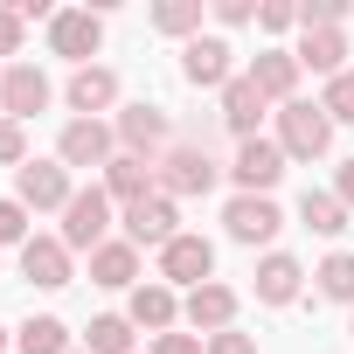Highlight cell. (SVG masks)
Segmentation results:
<instances>
[{"instance_id": "obj_36", "label": "cell", "mask_w": 354, "mask_h": 354, "mask_svg": "<svg viewBox=\"0 0 354 354\" xmlns=\"http://www.w3.org/2000/svg\"><path fill=\"white\" fill-rule=\"evenodd\" d=\"M15 49H21V15L0 8V56H15Z\"/></svg>"}, {"instance_id": "obj_3", "label": "cell", "mask_w": 354, "mask_h": 354, "mask_svg": "<svg viewBox=\"0 0 354 354\" xmlns=\"http://www.w3.org/2000/svg\"><path fill=\"white\" fill-rule=\"evenodd\" d=\"M181 77H188L195 91H230V84H236V49H230L223 35H195V42L181 49Z\"/></svg>"}, {"instance_id": "obj_34", "label": "cell", "mask_w": 354, "mask_h": 354, "mask_svg": "<svg viewBox=\"0 0 354 354\" xmlns=\"http://www.w3.org/2000/svg\"><path fill=\"white\" fill-rule=\"evenodd\" d=\"M209 354H257V340L236 333V326H223V333H209Z\"/></svg>"}, {"instance_id": "obj_1", "label": "cell", "mask_w": 354, "mask_h": 354, "mask_svg": "<svg viewBox=\"0 0 354 354\" xmlns=\"http://www.w3.org/2000/svg\"><path fill=\"white\" fill-rule=\"evenodd\" d=\"M209 188H216V160L202 146H167L153 160V195L181 202V195H209Z\"/></svg>"}, {"instance_id": "obj_13", "label": "cell", "mask_w": 354, "mask_h": 354, "mask_svg": "<svg viewBox=\"0 0 354 354\" xmlns=\"http://www.w3.org/2000/svg\"><path fill=\"white\" fill-rule=\"evenodd\" d=\"M118 139H125V153L153 160V153L174 139V125H167V111H160V104H125V111H118Z\"/></svg>"}, {"instance_id": "obj_35", "label": "cell", "mask_w": 354, "mask_h": 354, "mask_svg": "<svg viewBox=\"0 0 354 354\" xmlns=\"http://www.w3.org/2000/svg\"><path fill=\"white\" fill-rule=\"evenodd\" d=\"M216 21L223 28H243V21H257V8H250V0H216Z\"/></svg>"}, {"instance_id": "obj_38", "label": "cell", "mask_w": 354, "mask_h": 354, "mask_svg": "<svg viewBox=\"0 0 354 354\" xmlns=\"http://www.w3.org/2000/svg\"><path fill=\"white\" fill-rule=\"evenodd\" d=\"M0 347H8V326H0Z\"/></svg>"}, {"instance_id": "obj_18", "label": "cell", "mask_w": 354, "mask_h": 354, "mask_svg": "<svg viewBox=\"0 0 354 354\" xmlns=\"http://www.w3.org/2000/svg\"><path fill=\"white\" fill-rule=\"evenodd\" d=\"M292 56H299V70H319V77L333 84L340 63H347V35H340V28H306V42H299Z\"/></svg>"}, {"instance_id": "obj_26", "label": "cell", "mask_w": 354, "mask_h": 354, "mask_svg": "<svg viewBox=\"0 0 354 354\" xmlns=\"http://www.w3.org/2000/svg\"><path fill=\"white\" fill-rule=\"evenodd\" d=\"M153 28L195 42V28H202V0H160V8H153Z\"/></svg>"}, {"instance_id": "obj_28", "label": "cell", "mask_w": 354, "mask_h": 354, "mask_svg": "<svg viewBox=\"0 0 354 354\" xmlns=\"http://www.w3.org/2000/svg\"><path fill=\"white\" fill-rule=\"evenodd\" d=\"M313 278H319V292H326V299L354 306V257H347V250H333V257H326V264H319Z\"/></svg>"}, {"instance_id": "obj_6", "label": "cell", "mask_w": 354, "mask_h": 354, "mask_svg": "<svg viewBox=\"0 0 354 354\" xmlns=\"http://www.w3.org/2000/svg\"><path fill=\"white\" fill-rule=\"evenodd\" d=\"M230 174H236V188H243V195H271V188H278V174H285V146H278V139H243Z\"/></svg>"}, {"instance_id": "obj_25", "label": "cell", "mask_w": 354, "mask_h": 354, "mask_svg": "<svg viewBox=\"0 0 354 354\" xmlns=\"http://www.w3.org/2000/svg\"><path fill=\"white\" fill-rule=\"evenodd\" d=\"M299 216H306L313 236H340V230H347V202H340V195H313V188H306Z\"/></svg>"}, {"instance_id": "obj_23", "label": "cell", "mask_w": 354, "mask_h": 354, "mask_svg": "<svg viewBox=\"0 0 354 354\" xmlns=\"http://www.w3.org/2000/svg\"><path fill=\"white\" fill-rule=\"evenodd\" d=\"M174 313H181V306H174V285H139L132 292V326H153V333H167L174 326Z\"/></svg>"}, {"instance_id": "obj_24", "label": "cell", "mask_w": 354, "mask_h": 354, "mask_svg": "<svg viewBox=\"0 0 354 354\" xmlns=\"http://www.w3.org/2000/svg\"><path fill=\"white\" fill-rule=\"evenodd\" d=\"M15 347H21V354H70V326H63L56 313H42V319H28V326L15 333Z\"/></svg>"}, {"instance_id": "obj_11", "label": "cell", "mask_w": 354, "mask_h": 354, "mask_svg": "<svg viewBox=\"0 0 354 354\" xmlns=\"http://www.w3.org/2000/svg\"><path fill=\"white\" fill-rule=\"evenodd\" d=\"M223 223H230V236H236V243H271V236L285 230V216H278V202H271V195H236V202L223 209Z\"/></svg>"}, {"instance_id": "obj_4", "label": "cell", "mask_w": 354, "mask_h": 354, "mask_svg": "<svg viewBox=\"0 0 354 354\" xmlns=\"http://www.w3.org/2000/svg\"><path fill=\"white\" fill-rule=\"evenodd\" d=\"M111 230V195L104 188H77L63 209V250H97Z\"/></svg>"}, {"instance_id": "obj_33", "label": "cell", "mask_w": 354, "mask_h": 354, "mask_svg": "<svg viewBox=\"0 0 354 354\" xmlns=\"http://www.w3.org/2000/svg\"><path fill=\"white\" fill-rule=\"evenodd\" d=\"M153 354H209V340H202V333H160Z\"/></svg>"}, {"instance_id": "obj_2", "label": "cell", "mask_w": 354, "mask_h": 354, "mask_svg": "<svg viewBox=\"0 0 354 354\" xmlns=\"http://www.w3.org/2000/svg\"><path fill=\"white\" fill-rule=\"evenodd\" d=\"M278 146H285V160H326V146H333V118H326L319 104L292 97V104H278Z\"/></svg>"}, {"instance_id": "obj_31", "label": "cell", "mask_w": 354, "mask_h": 354, "mask_svg": "<svg viewBox=\"0 0 354 354\" xmlns=\"http://www.w3.org/2000/svg\"><path fill=\"white\" fill-rule=\"evenodd\" d=\"M257 28L285 35V28H299V8H292V0H264V8H257Z\"/></svg>"}, {"instance_id": "obj_7", "label": "cell", "mask_w": 354, "mask_h": 354, "mask_svg": "<svg viewBox=\"0 0 354 354\" xmlns=\"http://www.w3.org/2000/svg\"><path fill=\"white\" fill-rule=\"evenodd\" d=\"M174 223H181V209H174L167 195H146V202H132V209H125V243H132V250H139V243L167 250L174 236H181Z\"/></svg>"}, {"instance_id": "obj_14", "label": "cell", "mask_w": 354, "mask_h": 354, "mask_svg": "<svg viewBox=\"0 0 354 354\" xmlns=\"http://www.w3.org/2000/svg\"><path fill=\"white\" fill-rule=\"evenodd\" d=\"M21 278L42 285V292H63V285H70V250H63V236H28V243H21Z\"/></svg>"}, {"instance_id": "obj_8", "label": "cell", "mask_w": 354, "mask_h": 354, "mask_svg": "<svg viewBox=\"0 0 354 354\" xmlns=\"http://www.w3.org/2000/svg\"><path fill=\"white\" fill-rule=\"evenodd\" d=\"M49 42H56V56H70L77 70L97 56V42H104V21L91 15V8H63L56 21H49Z\"/></svg>"}, {"instance_id": "obj_17", "label": "cell", "mask_w": 354, "mask_h": 354, "mask_svg": "<svg viewBox=\"0 0 354 354\" xmlns=\"http://www.w3.org/2000/svg\"><path fill=\"white\" fill-rule=\"evenodd\" d=\"M181 313H188V326H195V333H223V326L236 319V292H230V285H195Z\"/></svg>"}, {"instance_id": "obj_29", "label": "cell", "mask_w": 354, "mask_h": 354, "mask_svg": "<svg viewBox=\"0 0 354 354\" xmlns=\"http://www.w3.org/2000/svg\"><path fill=\"white\" fill-rule=\"evenodd\" d=\"M319 111H326L333 125H354V70H340V77L326 84V97H319Z\"/></svg>"}, {"instance_id": "obj_19", "label": "cell", "mask_w": 354, "mask_h": 354, "mask_svg": "<svg viewBox=\"0 0 354 354\" xmlns=\"http://www.w3.org/2000/svg\"><path fill=\"white\" fill-rule=\"evenodd\" d=\"M146 188H153V160H139V153H118L111 167H104V195L111 202H146Z\"/></svg>"}, {"instance_id": "obj_20", "label": "cell", "mask_w": 354, "mask_h": 354, "mask_svg": "<svg viewBox=\"0 0 354 354\" xmlns=\"http://www.w3.org/2000/svg\"><path fill=\"white\" fill-rule=\"evenodd\" d=\"M132 278H139V250H132V243H97V250H91V285L125 292Z\"/></svg>"}, {"instance_id": "obj_21", "label": "cell", "mask_w": 354, "mask_h": 354, "mask_svg": "<svg viewBox=\"0 0 354 354\" xmlns=\"http://www.w3.org/2000/svg\"><path fill=\"white\" fill-rule=\"evenodd\" d=\"M299 278H306V271H299V257L271 250V257L257 264V299H264V306H292V299H299Z\"/></svg>"}, {"instance_id": "obj_12", "label": "cell", "mask_w": 354, "mask_h": 354, "mask_svg": "<svg viewBox=\"0 0 354 354\" xmlns=\"http://www.w3.org/2000/svg\"><path fill=\"white\" fill-rule=\"evenodd\" d=\"M49 104V77L35 70V63H15V70H0V111H8L15 125L21 118H35Z\"/></svg>"}, {"instance_id": "obj_27", "label": "cell", "mask_w": 354, "mask_h": 354, "mask_svg": "<svg viewBox=\"0 0 354 354\" xmlns=\"http://www.w3.org/2000/svg\"><path fill=\"white\" fill-rule=\"evenodd\" d=\"M84 340H91V354H132V319H118V313H97Z\"/></svg>"}, {"instance_id": "obj_9", "label": "cell", "mask_w": 354, "mask_h": 354, "mask_svg": "<svg viewBox=\"0 0 354 354\" xmlns=\"http://www.w3.org/2000/svg\"><path fill=\"white\" fill-rule=\"evenodd\" d=\"M56 160H63V167H111V160H118V153H111V125L70 118L63 139H56Z\"/></svg>"}, {"instance_id": "obj_37", "label": "cell", "mask_w": 354, "mask_h": 354, "mask_svg": "<svg viewBox=\"0 0 354 354\" xmlns=\"http://www.w3.org/2000/svg\"><path fill=\"white\" fill-rule=\"evenodd\" d=\"M333 195H340V202L354 209V160H340V188H333Z\"/></svg>"}, {"instance_id": "obj_5", "label": "cell", "mask_w": 354, "mask_h": 354, "mask_svg": "<svg viewBox=\"0 0 354 354\" xmlns=\"http://www.w3.org/2000/svg\"><path fill=\"white\" fill-rule=\"evenodd\" d=\"M70 167H49V160H28L21 174H15V202L21 209H70Z\"/></svg>"}, {"instance_id": "obj_10", "label": "cell", "mask_w": 354, "mask_h": 354, "mask_svg": "<svg viewBox=\"0 0 354 354\" xmlns=\"http://www.w3.org/2000/svg\"><path fill=\"white\" fill-rule=\"evenodd\" d=\"M209 271H216V243L209 236H174L160 250V278L167 285H209Z\"/></svg>"}, {"instance_id": "obj_15", "label": "cell", "mask_w": 354, "mask_h": 354, "mask_svg": "<svg viewBox=\"0 0 354 354\" xmlns=\"http://www.w3.org/2000/svg\"><path fill=\"white\" fill-rule=\"evenodd\" d=\"M243 77H250V84H257L271 104H292V91H299V56H292V49H264V56H257Z\"/></svg>"}, {"instance_id": "obj_22", "label": "cell", "mask_w": 354, "mask_h": 354, "mask_svg": "<svg viewBox=\"0 0 354 354\" xmlns=\"http://www.w3.org/2000/svg\"><path fill=\"white\" fill-rule=\"evenodd\" d=\"M104 104H118V77L111 70H97V63H84L77 77H70V111H104Z\"/></svg>"}, {"instance_id": "obj_16", "label": "cell", "mask_w": 354, "mask_h": 354, "mask_svg": "<svg viewBox=\"0 0 354 354\" xmlns=\"http://www.w3.org/2000/svg\"><path fill=\"white\" fill-rule=\"evenodd\" d=\"M264 104H271V97H264L250 77H236V84L223 91V125L236 132V146H243V139H257V118H264Z\"/></svg>"}, {"instance_id": "obj_32", "label": "cell", "mask_w": 354, "mask_h": 354, "mask_svg": "<svg viewBox=\"0 0 354 354\" xmlns=\"http://www.w3.org/2000/svg\"><path fill=\"white\" fill-rule=\"evenodd\" d=\"M0 243H28V209L21 202H0Z\"/></svg>"}, {"instance_id": "obj_30", "label": "cell", "mask_w": 354, "mask_h": 354, "mask_svg": "<svg viewBox=\"0 0 354 354\" xmlns=\"http://www.w3.org/2000/svg\"><path fill=\"white\" fill-rule=\"evenodd\" d=\"M0 167H28V139L15 118H0Z\"/></svg>"}]
</instances>
